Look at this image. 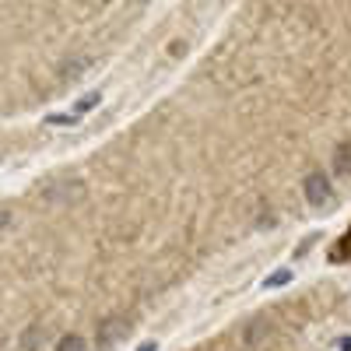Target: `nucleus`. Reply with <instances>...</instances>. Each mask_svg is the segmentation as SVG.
<instances>
[{"label": "nucleus", "instance_id": "f257e3e1", "mask_svg": "<svg viewBox=\"0 0 351 351\" xmlns=\"http://www.w3.org/2000/svg\"><path fill=\"white\" fill-rule=\"evenodd\" d=\"M302 190H306L309 208H327L330 197H334V186H330V176H327V172H309L306 183H302Z\"/></svg>", "mask_w": 351, "mask_h": 351}, {"label": "nucleus", "instance_id": "f03ea898", "mask_svg": "<svg viewBox=\"0 0 351 351\" xmlns=\"http://www.w3.org/2000/svg\"><path fill=\"white\" fill-rule=\"evenodd\" d=\"M84 74H88V60H84V56H71V60H64V64H60V71H56V81H60V84L67 88V84L81 81Z\"/></svg>", "mask_w": 351, "mask_h": 351}, {"label": "nucleus", "instance_id": "7ed1b4c3", "mask_svg": "<svg viewBox=\"0 0 351 351\" xmlns=\"http://www.w3.org/2000/svg\"><path fill=\"white\" fill-rule=\"evenodd\" d=\"M77 193H81V180H56V183L46 186V197H49V200H60V204L74 200Z\"/></svg>", "mask_w": 351, "mask_h": 351}, {"label": "nucleus", "instance_id": "20e7f679", "mask_svg": "<svg viewBox=\"0 0 351 351\" xmlns=\"http://www.w3.org/2000/svg\"><path fill=\"white\" fill-rule=\"evenodd\" d=\"M46 344H49V330L46 327H28L21 334V348L25 351H46Z\"/></svg>", "mask_w": 351, "mask_h": 351}, {"label": "nucleus", "instance_id": "39448f33", "mask_svg": "<svg viewBox=\"0 0 351 351\" xmlns=\"http://www.w3.org/2000/svg\"><path fill=\"white\" fill-rule=\"evenodd\" d=\"M127 330H130L127 319H102V324H99V337L102 341H116V337H123Z\"/></svg>", "mask_w": 351, "mask_h": 351}, {"label": "nucleus", "instance_id": "423d86ee", "mask_svg": "<svg viewBox=\"0 0 351 351\" xmlns=\"http://www.w3.org/2000/svg\"><path fill=\"white\" fill-rule=\"evenodd\" d=\"M334 169L341 176H351V141L348 144H337V152H334Z\"/></svg>", "mask_w": 351, "mask_h": 351}, {"label": "nucleus", "instance_id": "0eeeda50", "mask_svg": "<svg viewBox=\"0 0 351 351\" xmlns=\"http://www.w3.org/2000/svg\"><path fill=\"white\" fill-rule=\"evenodd\" d=\"M53 351H88V341H84L81 334H64L60 341H56Z\"/></svg>", "mask_w": 351, "mask_h": 351}, {"label": "nucleus", "instance_id": "6e6552de", "mask_svg": "<svg viewBox=\"0 0 351 351\" xmlns=\"http://www.w3.org/2000/svg\"><path fill=\"white\" fill-rule=\"evenodd\" d=\"M99 102H102V95H99V92H92V95H88V99H81V102L74 106V112H71V120H81V116H84L88 109H95Z\"/></svg>", "mask_w": 351, "mask_h": 351}, {"label": "nucleus", "instance_id": "1a4fd4ad", "mask_svg": "<svg viewBox=\"0 0 351 351\" xmlns=\"http://www.w3.org/2000/svg\"><path fill=\"white\" fill-rule=\"evenodd\" d=\"M288 281H291V271H274L267 278V285H288Z\"/></svg>", "mask_w": 351, "mask_h": 351}, {"label": "nucleus", "instance_id": "9d476101", "mask_svg": "<svg viewBox=\"0 0 351 351\" xmlns=\"http://www.w3.org/2000/svg\"><path fill=\"white\" fill-rule=\"evenodd\" d=\"M256 334H263V324H253V327H246V337H243V341H246V344H253V341H260Z\"/></svg>", "mask_w": 351, "mask_h": 351}, {"label": "nucleus", "instance_id": "9b49d317", "mask_svg": "<svg viewBox=\"0 0 351 351\" xmlns=\"http://www.w3.org/2000/svg\"><path fill=\"white\" fill-rule=\"evenodd\" d=\"M8 225H11V211H8V208H0V232H4Z\"/></svg>", "mask_w": 351, "mask_h": 351}, {"label": "nucleus", "instance_id": "f8f14e48", "mask_svg": "<svg viewBox=\"0 0 351 351\" xmlns=\"http://www.w3.org/2000/svg\"><path fill=\"white\" fill-rule=\"evenodd\" d=\"M169 53H172V56H183V53H186V43H172Z\"/></svg>", "mask_w": 351, "mask_h": 351}, {"label": "nucleus", "instance_id": "ddd939ff", "mask_svg": "<svg viewBox=\"0 0 351 351\" xmlns=\"http://www.w3.org/2000/svg\"><path fill=\"white\" fill-rule=\"evenodd\" d=\"M137 351H155V344H144V348H137Z\"/></svg>", "mask_w": 351, "mask_h": 351}]
</instances>
